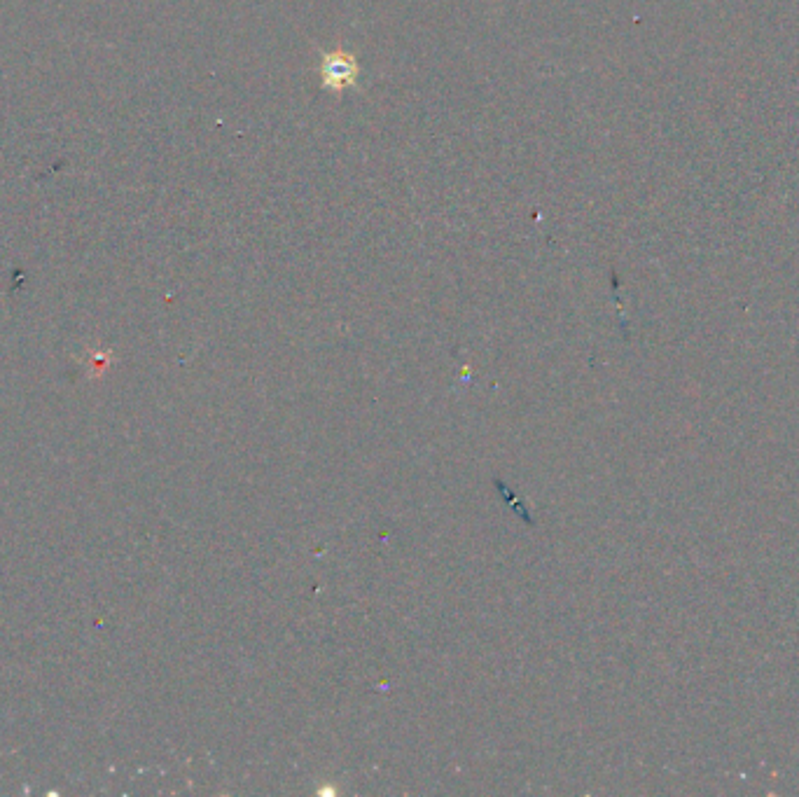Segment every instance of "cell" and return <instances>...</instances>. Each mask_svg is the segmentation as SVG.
Returning <instances> with one entry per match:
<instances>
[{
    "label": "cell",
    "mask_w": 799,
    "mask_h": 797,
    "mask_svg": "<svg viewBox=\"0 0 799 797\" xmlns=\"http://www.w3.org/2000/svg\"><path fill=\"white\" fill-rule=\"evenodd\" d=\"M360 66L349 52H330L323 54L321 61V78L323 87L332 89V92H342V89L351 87L358 80Z\"/></svg>",
    "instance_id": "1"
}]
</instances>
